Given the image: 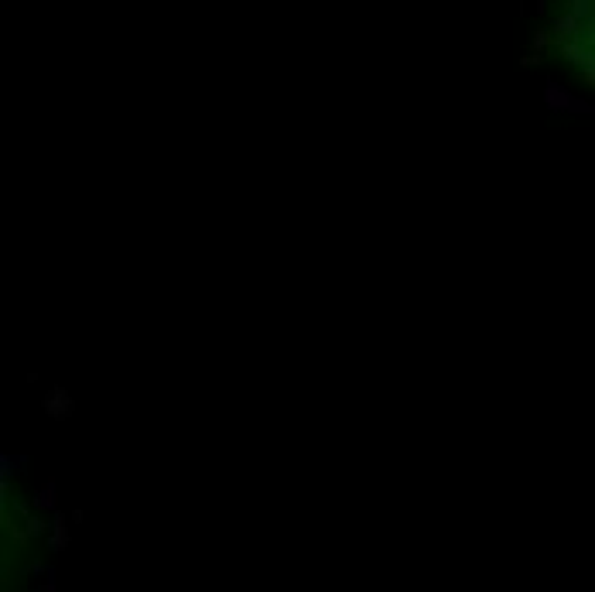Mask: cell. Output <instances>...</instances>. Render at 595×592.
<instances>
[{
	"label": "cell",
	"mask_w": 595,
	"mask_h": 592,
	"mask_svg": "<svg viewBox=\"0 0 595 592\" xmlns=\"http://www.w3.org/2000/svg\"><path fill=\"white\" fill-rule=\"evenodd\" d=\"M41 407H45V414L48 418H55V421H62V418H69L72 411H76V404H72V397L65 387H51L45 400H41Z\"/></svg>",
	"instance_id": "1"
},
{
	"label": "cell",
	"mask_w": 595,
	"mask_h": 592,
	"mask_svg": "<svg viewBox=\"0 0 595 592\" xmlns=\"http://www.w3.org/2000/svg\"><path fill=\"white\" fill-rule=\"evenodd\" d=\"M48 545H51V552H62V548L69 545V524H65L62 513H55V520H51V538H48Z\"/></svg>",
	"instance_id": "2"
},
{
	"label": "cell",
	"mask_w": 595,
	"mask_h": 592,
	"mask_svg": "<svg viewBox=\"0 0 595 592\" xmlns=\"http://www.w3.org/2000/svg\"><path fill=\"white\" fill-rule=\"evenodd\" d=\"M35 507H38V511H51V507H55V483H51V479L45 483V490L35 493Z\"/></svg>",
	"instance_id": "3"
}]
</instances>
